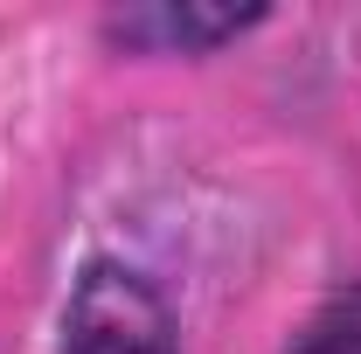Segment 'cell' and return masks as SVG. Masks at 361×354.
Returning <instances> with one entry per match:
<instances>
[{
	"mask_svg": "<svg viewBox=\"0 0 361 354\" xmlns=\"http://www.w3.org/2000/svg\"><path fill=\"white\" fill-rule=\"evenodd\" d=\"M285 354H361V285L334 292V299L306 319V334H299Z\"/></svg>",
	"mask_w": 361,
	"mask_h": 354,
	"instance_id": "3957f363",
	"label": "cell"
},
{
	"mask_svg": "<svg viewBox=\"0 0 361 354\" xmlns=\"http://www.w3.org/2000/svg\"><path fill=\"white\" fill-rule=\"evenodd\" d=\"M63 354H174V319L126 264H90L63 312Z\"/></svg>",
	"mask_w": 361,
	"mask_h": 354,
	"instance_id": "6da1fadb",
	"label": "cell"
},
{
	"mask_svg": "<svg viewBox=\"0 0 361 354\" xmlns=\"http://www.w3.org/2000/svg\"><path fill=\"white\" fill-rule=\"evenodd\" d=\"M257 21H264V7H139V14H118L111 28L139 49L195 56V49H216L229 35H243V28H257Z\"/></svg>",
	"mask_w": 361,
	"mask_h": 354,
	"instance_id": "7a4b0ae2",
	"label": "cell"
}]
</instances>
